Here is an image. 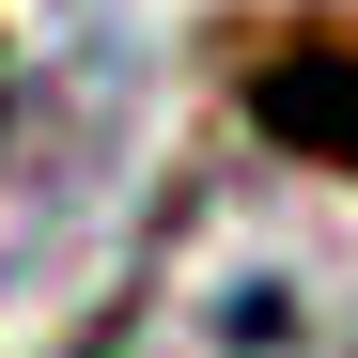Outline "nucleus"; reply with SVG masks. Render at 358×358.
<instances>
[{
    "label": "nucleus",
    "instance_id": "1",
    "mask_svg": "<svg viewBox=\"0 0 358 358\" xmlns=\"http://www.w3.org/2000/svg\"><path fill=\"white\" fill-rule=\"evenodd\" d=\"M250 125H265L280 156L358 171V31H296L280 63H250Z\"/></svg>",
    "mask_w": 358,
    "mask_h": 358
}]
</instances>
